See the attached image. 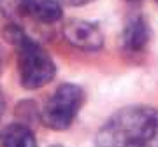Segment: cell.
<instances>
[{"instance_id":"obj_1","label":"cell","mask_w":158,"mask_h":147,"mask_svg":"<svg viewBox=\"0 0 158 147\" xmlns=\"http://www.w3.org/2000/svg\"><path fill=\"white\" fill-rule=\"evenodd\" d=\"M95 147H158V109L125 107L107 119Z\"/></svg>"},{"instance_id":"obj_3","label":"cell","mask_w":158,"mask_h":147,"mask_svg":"<svg viewBox=\"0 0 158 147\" xmlns=\"http://www.w3.org/2000/svg\"><path fill=\"white\" fill-rule=\"evenodd\" d=\"M85 93L76 84H62L42 109V123L51 130H67L83 107Z\"/></svg>"},{"instance_id":"obj_11","label":"cell","mask_w":158,"mask_h":147,"mask_svg":"<svg viewBox=\"0 0 158 147\" xmlns=\"http://www.w3.org/2000/svg\"><path fill=\"white\" fill-rule=\"evenodd\" d=\"M53 147H60V145H53Z\"/></svg>"},{"instance_id":"obj_6","label":"cell","mask_w":158,"mask_h":147,"mask_svg":"<svg viewBox=\"0 0 158 147\" xmlns=\"http://www.w3.org/2000/svg\"><path fill=\"white\" fill-rule=\"evenodd\" d=\"M148 40H149V30H148L146 21L141 16L132 18L123 32V44L127 51L139 53L146 47Z\"/></svg>"},{"instance_id":"obj_10","label":"cell","mask_w":158,"mask_h":147,"mask_svg":"<svg viewBox=\"0 0 158 147\" xmlns=\"http://www.w3.org/2000/svg\"><path fill=\"white\" fill-rule=\"evenodd\" d=\"M127 2H139V0H127Z\"/></svg>"},{"instance_id":"obj_4","label":"cell","mask_w":158,"mask_h":147,"mask_svg":"<svg viewBox=\"0 0 158 147\" xmlns=\"http://www.w3.org/2000/svg\"><path fill=\"white\" fill-rule=\"evenodd\" d=\"M63 35L69 44L83 51H98L104 46V35L95 23L85 19H70L63 26Z\"/></svg>"},{"instance_id":"obj_8","label":"cell","mask_w":158,"mask_h":147,"mask_svg":"<svg viewBox=\"0 0 158 147\" xmlns=\"http://www.w3.org/2000/svg\"><path fill=\"white\" fill-rule=\"evenodd\" d=\"M63 4H67V6H85L91 0H62Z\"/></svg>"},{"instance_id":"obj_9","label":"cell","mask_w":158,"mask_h":147,"mask_svg":"<svg viewBox=\"0 0 158 147\" xmlns=\"http://www.w3.org/2000/svg\"><path fill=\"white\" fill-rule=\"evenodd\" d=\"M4 109H6V102H4V96H2V93H0V116L4 114Z\"/></svg>"},{"instance_id":"obj_5","label":"cell","mask_w":158,"mask_h":147,"mask_svg":"<svg viewBox=\"0 0 158 147\" xmlns=\"http://www.w3.org/2000/svg\"><path fill=\"white\" fill-rule=\"evenodd\" d=\"M27 16L40 23H55L62 18V7L56 0H18Z\"/></svg>"},{"instance_id":"obj_2","label":"cell","mask_w":158,"mask_h":147,"mask_svg":"<svg viewBox=\"0 0 158 147\" xmlns=\"http://www.w3.org/2000/svg\"><path fill=\"white\" fill-rule=\"evenodd\" d=\"M9 39L16 47L18 72H19V81H21L23 88L37 89L51 82L56 68L49 54L37 42L28 39L19 28H12Z\"/></svg>"},{"instance_id":"obj_12","label":"cell","mask_w":158,"mask_h":147,"mask_svg":"<svg viewBox=\"0 0 158 147\" xmlns=\"http://www.w3.org/2000/svg\"><path fill=\"white\" fill-rule=\"evenodd\" d=\"M155 2H156V4H158V0H155Z\"/></svg>"},{"instance_id":"obj_7","label":"cell","mask_w":158,"mask_h":147,"mask_svg":"<svg viewBox=\"0 0 158 147\" xmlns=\"http://www.w3.org/2000/svg\"><path fill=\"white\" fill-rule=\"evenodd\" d=\"M0 147H37V140L28 126L14 123L0 131Z\"/></svg>"}]
</instances>
